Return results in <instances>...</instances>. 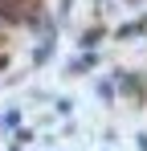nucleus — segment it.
<instances>
[{"instance_id": "nucleus-1", "label": "nucleus", "mask_w": 147, "mask_h": 151, "mask_svg": "<svg viewBox=\"0 0 147 151\" xmlns=\"http://www.w3.org/2000/svg\"><path fill=\"white\" fill-rule=\"evenodd\" d=\"M139 147H143V151H147V139H139Z\"/></svg>"}]
</instances>
